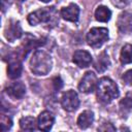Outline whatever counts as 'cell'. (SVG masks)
Instances as JSON below:
<instances>
[{
    "mask_svg": "<svg viewBox=\"0 0 132 132\" xmlns=\"http://www.w3.org/2000/svg\"><path fill=\"white\" fill-rule=\"evenodd\" d=\"M97 98L101 103L107 104L110 103L113 99L119 97V87L118 85L110 79L109 77H102L99 79L96 87Z\"/></svg>",
    "mask_w": 132,
    "mask_h": 132,
    "instance_id": "1",
    "label": "cell"
},
{
    "mask_svg": "<svg viewBox=\"0 0 132 132\" xmlns=\"http://www.w3.org/2000/svg\"><path fill=\"white\" fill-rule=\"evenodd\" d=\"M53 61L48 53L36 50L30 60V69L35 75H46L52 69Z\"/></svg>",
    "mask_w": 132,
    "mask_h": 132,
    "instance_id": "2",
    "label": "cell"
},
{
    "mask_svg": "<svg viewBox=\"0 0 132 132\" xmlns=\"http://www.w3.org/2000/svg\"><path fill=\"white\" fill-rule=\"evenodd\" d=\"M57 10L55 7H43L37 9L28 14V23L31 26H36L40 23L44 24H55L57 22Z\"/></svg>",
    "mask_w": 132,
    "mask_h": 132,
    "instance_id": "3",
    "label": "cell"
},
{
    "mask_svg": "<svg viewBox=\"0 0 132 132\" xmlns=\"http://www.w3.org/2000/svg\"><path fill=\"white\" fill-rule=\"evenodd\" d=\"M108 40V30L103 27H94L87 34V42L90 46L97 48Z\"/></svg>",
    "mask_w": 132,
    "mask_h": 132,
    "instance_id": "4",
    "label": "cell"
},
{
    "mask_svg": "<svg viewBox=\"0 0 132 132\" xmlns=\"http://www.w3.org/2000/svg\"><path fill=\"white\" fill-rule=\"evenodd\" d=\"M61 105L66 111H74L78 108L79 106V99L78 95L75 91L73 90H68L66 91L61 98Z\"/></svg>",
    "mask_w": 132,
    "mask_h": 132,
    "instance_id": "5",
    "label": "cell"
},
{
    "mask_svg": "<svg viewBox=\"0 0 132 132\" xmlns=\"http://www.w3.org/2000/svg\"><path fill=\"white\" fill-rule=\"evenodd\" d=\"M97 84H98V79L96 74L92 71H88L85 73V75L80 79L78 84V90L81 93H86V94L92 93L96 89Z\"/></svg>",
    "mask_w": 132,
    "mask_h": 132,
    "instance_id": "6",
    "label": "cell"
},
{
    "mask_svg": "<svg viewBox=\"0 0 132 132\" xmlns=\"http://www.w3.org/2000/svg\"><path fill=\"white\" fill-rule=\"evenodd\" d=\"M22 34H23V30H22L20 22L15 20L9 21L4 30L5 38L8 41H14L15 39H19L22 36Z\"/></svg>",
    "mask_w": 132,
    "mask_h": 132,
    "instance_id": "7",
    "label": "cell"
},
{
    "mask_svg": "<svg viewBox=\"0 0 132 132\" xmlns=\"http://www.w3.org/2000/svg\"><path fill=\"white\" fill-rule=\"evenodd\" d=\"M117 26L122 34L132 33V13L128 11H124L120 13L117 21Z\"/></svg>",
    "mask_w": 132,
    "mask_h": 132,
    "instance_id": "8",
    "label": "cell"
},
{
    "mask_svg": "<svg viewBox=\"0 0 132 132\" xmlns=\"http://www.w3.org/2000/svg\"><path fill=\"white\" fill-rule=\"evenodd\" d=\"M6 94L13 100L22 99L26 94V87L22 81H14L8 85L5 89Z\"/></svg>",
    "mask_w": 132,
    "mask_h": 132,
    "instance_id": "9",
    "label": "cell"
},
{
    "mask_svg": "<svg viewBox=\"0 0 132 132\" xmlns=\"http://www.w3.org/2000/svg\"><path fill=\"white\" fill-rule=\"evenodd\" d=\"M92 61H93V59H92L91 54L85 50H78V51L74 52V54L72 56V62L75 65H77L79 68H86V67L90 66Z\"/></svg>",
    "mask_w": 132,
    "mask_h": 132,
    "instance_id": "10",
    "label": "cell"
},
{
    "mask_svg": "<svg viewBox=\"0 0 132 132\" xmlns=\"http://www.w3.org/2000/svg\"><path fill=\"white\" fill-rule=\"evenodd\" d=\"M55 123V117L51 111H42L37 119V128L41 131H50Z\"/></svg>",
    "mask_w": 132,
    "mask_h": 132,
    "instance_id": "11",
    "label": "cell"
},
{
    "mask_svg": "<svg viewBox=\"0 0 132 132\" xmlns=\"http://www.w3.org/2000/svg\"><path fill=\"white\" fill-rule=\"evenodd\" d=\"M61 16L69 22H77L79 16V7L75 3H70L68 6L61 9Z\"/></svg>",
    "mask_w": 132,
    "mask_h": 132,
    "instance_id": "12",
    "label": "cell"
},
{
    "mask_svg": "<svg viewBox=\"0 0 132 132\" xmlns=\"http://www.w3.org/2000/svg\"><path fill=\"white\" fill-rule=\"evenodd\" d=\"M22 70H23L22 62L16 57L10 58L7 66V75L9 76V78L11 79L19 78L22 74Z\"/></svg>",
    "mask_w": 132,
    "mask_h": 132,
    "instance_id": "13",
    "label": "cell"
},
{
    "mask_svg": "<svg viewBox=\"0 0 132 132\" xmlns=\"http://www.w3.org/2000/svg\"><path fill=\"white\" fill-rule=\"evenodd\" d=\"M94 122V113L91 110H85L82 111L78 118H77V126L80 129H87L89 128Z\"/></svg>",
    "mask_w": 132,
    "mask_h": 132,
    "instance_id": "14",
    "label": "cell"
},
{
    "mask_svg": "<svg viewBox=\"0 0 132 132\" xmlns=\"http://www.w3.org/2000/svg\"><path fill=\"white\" fill-rule=\"evenodd\" d=\"M111 18V11L110 9L105 5H99L95 10V19L98 22L106 23Z\"/></svg>",
    "mask_w": 132,
    "mask_h": 132,
    "instance_id": "15",
    "label": "cell"
},
{
    "mask_svg": "<svg viewBox=\"0 0 132 132\" xmlns=\"http://www.w3.org/2000/svg\"><path fill=\"white\" fill-rule=\"evenodd\" d=\"M108 65H109L108 56L106 55V53L103 52V53H101V54L98 56V58H97V60H96V62H95V64H94V67H95V69H96L97 71L103 72L104 70L107 69Z\"/></svg>",
    "mask_w": 132,
    "mask_h": 132,
    "instance_id": "16",
    "label": "cell"
},
{
    "mask_svg": "<svg viewBox=\"0 0 132 132\" xmlns=\"http://www.w3.org/2000/svg\"><path fill=\"white\" fill-rule=\"evenodd\" d=\"M120 61L122 64L132 63V44H125L120 53Z\"/></svg>",
    "mask_w": 132,
    "mask_h": 132,
    "instance_id": "17",
    "label": "cell"
},
{
    "mask_svg": "<svg viewBox=\"0 0 132 132\" xmlns=\"http://www.w3.org/2000/svg\"><path fill=\"white\" fill-rule=\"evenodd\" d=\"M36 123H35V119L33 117H23L20 120V127L22 130L25 131H33L36 128Z\"/></svg>",
    "mask_w": 132,
    "mask_h": 132,
    "instance_id": "18",
    "label": "cell"
},
{
    "mask_svg": "<svg viewBox=\"0 0 132 132\" xmlns=\"http://www.w3.org/2000/svg\"><path fill=\"white\" fill-rule=\"evenodd\" d=\"M0 127H1L2 132L8 131L12 127V121H11L10 117H8L7 114L1 113V116H0Z\"/></svg>",
    "mask_w": 132,
    "mask_h": 132,
    "instance_id": "19",
    "label": "cell"
},
{
    "mask_svg": "<svg viewBox=\"0 0 132 132\" xmlns=\"http://www.w3.org/2000/svg\"><path fill=\"white\" fill-rule=\"evenodd\" d=\"M120 108L122 111L124 110V112H129L132 109V99H130L128 97L124 98L120 102Z\"/></svg>",
    "mask_w": 132,
    "mask_h": 132,
    "instance_id": "20",
    "label": "cell"
},
{
    "mask_svg": "<svg viewBox=\"0 0 132 132\" xmlns=\"http://www.w3.org/2000/svg\"><path fill=\"white\" fill-rule=\"evenodd\" d=\"M111 1V3L116 6V7H118V8H124V7H126L132 0H110Z\"/></svg>",
    "mask_w": 132,
    "mask_h": 132,
    "instance_id": "21",
    "label": "cell"
},
{
    "mask_svg": "<svg viewBox=\"0 0 132 132\" xmlns=\"http://www.w3.org/2000/svg\"><path fill=\"white\" fill-rule=\"evenodd\" d=\"M98 130L99 131H116V127L110 122H107L102 124L100 127H98Z\"/></svg>",
    "mask_w": 132,
    "mask_h": 132,
    "instance_id": "22",
    "label": "cell"
},
{
    "mask_svg": "<svg viewBox=\"0 0 132 132\" xmlns=\"http://www.w3.org/2000/svg\"><path fill=\"white\" fill-rule=\"evenodd\" d=\"M123 80L128 85V86H132V69L126 71L123 74Z\"/></svg>",
    "mask_w": 132,
    "mask_h": 132,
    "instance_id": "23",
    "label": "cell"
},
{
    "mask_svg": "<svg viewBox=\"0 0 132 132\" xmlns=\"http://www.w3.org/2000/svg\"><path fill=\"white\" fill-rule=\"evenodd\" d=\"M11 1L10 0H1V8H2V12H5L6 9L9 7Z\"/></svg>",
    "mask_w": 132,
    "mask_h": 132,
    "instance_id": "24",
    "label": "cell"
},
{
    "mask_svg": "<svg viewBox=\"0 0 132 132\" xmlns=\"http://www.w3.org/2000/svg\"><path fill=\"white\" fill-rule=\"evenodd\" d=\"M62 80H61V78L58 76V77H55L54 78V86H55V89L56 90H60L61 89V87H62Z\"/></svg>",
    "mask_w": 132,
    "mask_h": 132,
    "instance_id": "25",
    "label": "cell"
},
{
    "mask_svg": "<svg viewBox=\"0 0 132 132\" xmlns=\"http://www.w3.org/2000/svg\"><path fill=\"white\" fill-rule=\"evenodd\" d=\"M40 1H42V2H44V3H47V2H50V1H52V0H40Z\"/></svg>",
    "mask_w": 132,
    "mask_h": 132,
    "instance_id": "26",
    "label": "cell"
},
{
    "mask_svg": "<svg viewBox=\"0 0 132 132\" xmlns=\"http://www.w3.org/2000/svg\"><path fill=\"white\" fill-rule=\"evenodd\" d=\"M16 1H19V2H24V1H26V0H16Z\"/></svg>",
    "mask_w": 132,
    "mask_h": 132,
    "instance_id": "27",
    "label": "cell"
}]
</instances>
